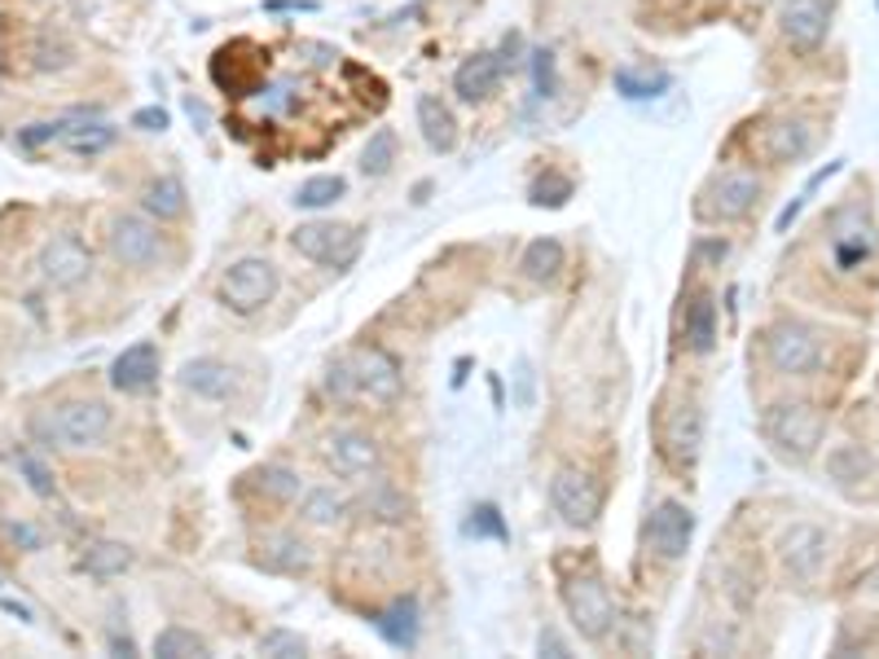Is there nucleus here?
I'll return each instance as SVG.
<instances>
[{
	"instance_id": "obj_1",
	"label": "nucleus",
	"mask_w": 879,
	"mask_h": 659,
	"mask_svg": "<svg viewBox=\"0 0 879 659\" xmlns=\"http://www.w3.org/2000/svg\"><path fill=\"white\" fill-rule=\"evenodd\" d=\"M111 423L115 414L102 401H62L32 418V436L54 449H93L111 436Z\"/></svg>"
},
{
	"instance_id": "obj_2",
	"label": "nucleus",
	"mask_w": 879,
	"mask_h": 659,
	"mask_svg": "<svg viewBox=\"0 0 879 659\" xmlns=\"http://www.w3.org/2000/svg\"><path fill=\"white\" fill-rule=\"evenodd\" d=\"M563 611L585 641H603L616 628V602H612L603 576H594V571L563 580Z\"/></svg>"
},
{
	"instance_id": "obj_3",
	"label": "nucleus",
	"mask_w": 879,
	"mask_h": 659,
	"mask_svg": "<svg viewBox=\"0 0 879 659\" xmlns=\"http://www.w3.org/2000/svg\"><path fill=\"white\" fill-rule=\"evenodd\" d=\"M277 286H281L277 264L264 259V255H246V259H233L224 268V277H220V303L229 312H238V316H251V312H259V308L273 303Z\"/></svg>"
},
{
	"instance_id": "obj_4",
	"label": "nucleus",
	"mask_w": 879,
	"mask_h": 659,
	"mask_svg": "<svg viewBox=\"0 0 879 659\" xmlns=\"http://www.w3.org/2000/svg\"><path fill=\"white\" fill-rule=\"evenodd\" d=\"M290 246L322 268H352L361 259L366 233L357 224H339V220H309L290 233Z\"/></svg>"
},
{
	"instance_id": "obj_5",
	"label": "nucleus",
	"mask_w": 879,
	"mask_h": 659,
	"mask_svg": "<svg viewBox=\"0 0 879 659\" xmlns=\"http://www.w3.org/2000/svg\"><path fill=\"white\" fill-rule=\"evenodd\" d=\"M550 506L567 528H590L603 515V484L580 466H558L550 479Z\"/></svg>"
},
{
	"instance_id": "obj_6",
	"label": "nucleus",
	"mask_w": 879,
	"mask_h": 659,
	"mask_svg": "<svg viewBox=\"0 0 879 659\" xmlns=\"http://www.w3.org/2000/svg\"><path fill=\"white\" fill-rule=\"evenodd\" d=\"M761 427H765V440L783 458H796V462L809 458L818 449V440H822V414L809 409V405H774Z\"/></svg>"
},
{
	"instance_id": "obj_7",
	"label": "nucleus",
	"mask_w": 879,
	"mask_h": 659,
	"mask_svg": "<svg viewBox=\"0 0 879 659\" xmlns=\"http://www.w3.org/2000/svg\"><path fill=\"white\" fill-rule=\"evenodd\" d=\"M111 255L124 268H154L163 259V233L154 224V216H137L124 211L111 220Z\"/></svg>"
},
{
	"instance_id": "obj_8",
	"label": "nucleus",
	"mask_w": 879,
	"mask_h": 659,
	"mask_svg": "<svg viewBox=\"0 0 879 659\" xmlns=\"http://www.w3.org/2000/svg\"><path fill=\"white\" fill-rule=\"evenodd\" d=\"M691 536H695V510L678 497L656 501V510L647 515V550L660 563H678L691 550Z\"/></svg>"
},
{
	"instance_id": "obj_9",
	"label": "nucleus",
	"mask_w": 879,
	"mask_h": 659,
	"mask_svg": "<svg viewBox=\"0 0 879 659\" xmlns=\"http://www.w3.org/2000/svg\"><path fill=\"white\" fill-rule=\"evenodd\" d=\"M765 357H770V366L778 374L796 379V374H809L822 361V344H818V335L809 325L778 321V325H770V335H765Z\"/></svg>"
},
{
	"instance_id": "obj_10",
	"label": "nucleus",
	"mask_w": 879,
	"mask_h": 659,
	"mask_svg": "<svg viewBox=\"0 0 879 659\" xmlns=\"http://www.w3.org/2000/svg\"><path fill=\"white\" fill-rule=\"evenodd\" d=\"M326 462H331V471H335L339 479L361 484V479H370V475L383 466V449H379L374 436H366V431H357V427H339V431H331V440H326Z\"/></svg>"
},
{
	"instance_id": "obj_11",
	"label": "nucleus",
	"mask_w": 879,
	"mask_h": 659,
	"mask_svg": "<svg viewBox=\"0 0 879 659\" xmlns=\"http://www.w3.org/2000/svg\"><path fill=\"white\" fill-rule=\"evenodd\" d=\"M761 198V181L752 172H721L713 185L699 194V216L704 220H743Z\"/></svg>"
},
{
	"instance_id": "obj_12",
	"label": "nucleus",
	"mask_w": 879,
	"mask_h": 659,
	"mask_svg": "<svg viewBox=\"0 0 879 659\" xmlns=\"http://www.w3.org/2000/svg\"><path fill=\"white\" fill-rule=\"evenodd\" d=\"M93 273V251L84 246L80 233H54L41 251V277L54 290H76Z\"/></svg>"
},
{
	"instance_id": "obj_13",
	"label": "nucleus",
	"mask_w": 879,
	"mask_h": 659,
	"mask_svg": "<svg viewBox=\"0 0 879 659\" xmlns=\"http://www.w3.org/2000/svg\"><path fill=\"white\" fill-rule=\"evenodd\" d=\"M352 374H357V388L366 401H379V405H392L401 392H405V374L396 366V357L388 348H357L348 357Z\"/></svg>"
},
{
	"instance_id": "obj_14",
	"label": "nucleus",
	"mask_w": 879,
	"mask_h": 659,
	"mask_svg": "<svg viewBox=\"0 0 879 659\" xmlns=\"http://www.w3.org/2000/svg\"><path fill=\"white\" fill-rule=\"evenodd\" d=\"M831 14H835L831 0H787L783 14H778V32L791 49L813 54L831 32Z\"/></svg>"
},
{
	"instance_id": "obj_15",
	"label": "nucleus",
	"mask_w": 879,
	"mask_h": 659,
	"mask_svg": "<svg viewBox=\"0 0 879 659\" xmlns=\"http://www.w3.org/2000/svg\"><path fill=\"white\" fill-rule=\"evenodd\" d=\"M875 251V224L866 216V207L848 203L831 216V255L840 268H857L866 255Z\"/></svg>"
},
{
	"instance_id": "obj_16",
	"label": "nucleus",
	"mask_w": 879,
	"mask_h": 659,
	"mask_svg": "<svg viewBox=\"0 0 879 659\" xmlns=\"http://www.w3.org/2000/svg\"><path fill=\"white\" fill-rule=\"evenodd\" d=\"M778 558L787 567L791 580H813L822 558H826V532L813 523H796L783 541H778Z\"/></svg>"
},
{
	"instance_id": "obj_17",
	"label": "nucleus",
	"mask_w": 879,
	"mask_h": 659,
	"mask_svg": "<svg viewBox=\"0 0 879 659\" xmlns=\"http://www.w3.org/2000/svg\"><path fill=\"white\" fill-rule=\"evenodd\" d=\"M111 383H115V392H124V396L150 392V388L159 383V348H154L150 339L124 348V352L115 357V366H111Z\"/></svg>"
},
{
	"instance_id": "obj_18",
	"label": "nucleus",
	"mask_w": 879,
	"mask_h": 659,
	"mask_svg": "<svg viewBox=\"0 0 879 659\" xmlns=\"http://www.w3.org/2000/svg\"><path fill=\"white\" fill-rule=\"evenodd\" d=\"M699 444H704V414H699V405L695 401H682L673 414H669V427H664V449H669V458L686 471V466H695V458H699Z\"/></svg>"
},
{
	"instance_id": "obj_19",
	"label": "nucleus",
	"mask_w": 879,
	"mask_h": 659,
	"mask_svg": "<svg viewBox=\"0 0 879 659\" xmlns=\"http://www.w3.org/2000/svg\"><path fill=\"white\" fill-rule=\"evenodd\" d=\"M501 84V58L497 54H471L458 71H453V93L466 102V106H479L497 93Z\"/></svg>"
},
{
	"instance_id": "obj_20",
	"label": "nucleus",
	"mask_w": 879,
	"mask_h": 659,
	"mask_svg": "<svg viewBox=\"0 0 879 659\" xmlns=\"http://www.w3.org/2000/svg\"><path fill=\"white\" fill-rule=\"evenodd\" d=\"M181 388L203 401H224V396H233L238 374H233V366H224L216 357H194L181 366Z\"/></svg>"
},
{
	"instance_id": "obj_21",
	"label": "nucleus",
	"mask_w": 879,
	"mask_h": 659,
	"mask_svg": "<svg viewBox=\"0 0 879 659\" xmlns=\"http://www.w3.org/2000/svg\"><path fill=\"white\" fill-rule=\"evenodd\" d=\"M418 128H423V141L436 154H453L458 150V119L440 97H431V93L418 97Z\"/></svg>"
},
{
	"instance_id": "obj_22",
	"label": "nucleus",
	"mask_w": 879,
	"mask_h": 659,
	"mask_svg": "<svg viewBox=\"0 0 879 659\" xmlns=\"http://www.w3.org/2000/svg\"><path fill=\"white\" fill-rule=\"evenodd\" d=\"M813 141H818V132H813L809 119H783V124H774L765 132V154L774 163H800L813 150Z\"/></svg>"
},
{
	"instance_id": "obj_23",
	"label": "nucleus",
	"mask_w": 879,
	"mask_h": 659,
	"mask_svg": "<svg viewBox=\"0 0 879 659\" xmlns=\"http://www.w3.org/2000/svg\"><path fill=\"white\" fill-rule=\"evenodd\" d=\"M374 628L388 646L396 650H414L418 646V602L414 598H396L388 611L374 615Z\"/></svg>"
},
{
	"instance_id": "obj_24",
	"label": "nucleus",
	"mask_w": 879,
	"mask_h": 659,
	"mask_svg": "<svg viewBox=\"0 0 879 659\" xmlns=\"http://www.w3.org/2000/svg\"><path fill=\"white\" fill-rule=\"evenodd\" d=\"M300 519L309 528H339L348 519V497L331 484H317V488H304L300 493Z\"/></svg>"
},
{
	"instance_id": "obj_25",
	"label": "nucleus",
	"mask_w": 879,
	"mask_h": 659,
	"mask_svg": "<svg viewBox=\"0 0 879 659\" xmlns=\"http://www.w3.org/2000/svg\"><path fill=\"white\" fill-rule=\"evenodd\" d=\"M141 207H146V216H154L159 224H167V220H181V216L189 211L185 181H181V176H159V181H150V185H146V194H141Z\"/></svg>"
},
{
	"instance_id": "obj_26",
	"label": "nucleus",
	"mask_w": 879,
	"mask_h": 659,
	"mask_svg": "<svg viewBox=\"0 0 879 659\" xmlns=\"http://www.w3.org/2000/svg\"><path fill=\"white\" fill-rule=\"evenodd\" d=\"M115 137H119V128L115 124H102V119H62V146L71 150V154H102V150H111L115 146Z\"/></svg>"
},
{
	"instance_id": "obj_27",
	"label": "nucleus",
	"mask_w": 879,
	"mask_h": 659,
	"mask_svg": "<svg viewBox=\"0 0 879 659\" xmlns=\"http://www.w3.org/2000/svg\"><path fill=\"white\" fill-rule=\"evenodd\" d=\"M563 264H567V251H563V242L558 238H536V242H528V251H523V259H519V273L528 277V281H554L558 273H563Z\"/></svg>"
},
{
	"instance_id": "obj_28",
	"label": "nucleus",
	"mask_w": 879,
	"mask_h": 659,
	"mask_svg": "<svg viewBox=\"0 0 879 659\" xmlns=\"http://www.w3.org/2000/svg\"><path fill=\"white\" fill-rule=\"evenodd\" d=\"M264 563H268L273 571L300 576V571H313V550H309L300 536L281 532V536H268V541H264Z\"/></svg>"
},
{
	"instance_id": "obj_29",
	"label": "nucleus",
	"mask_w": 879,
	"mask_h": 659,
	"mask_svg": "<svg viewBox=\"0 0 879 659\" xmlns=\"http://www.w3.org/2000/svg\"><path fill=\"white\" fill-rule=\"evenodd\" d=\"M717 344V299L713 294H695V303L686 308V348L691 352H708Z\"/></svg>"
},
{
	"instance_id": "obj_30",
	"label": "nucleus",
	"mask_w": 879,
	"mask_h": 659,
	"mask_svg": "<svg viewBox=\"0 0 879 659\" xmlns=\"http://www.w3.org/2000/svg\"><path fill=\"white\" fill-rule=\"evenodd\" d=\"M80 567H84L89 576H97V580H111V576H124V571L132 567V550H128L124 541H97V545L84 550Z\"/></svg>"
},
{
	"instance_id": "obj_31",
	"label": "nucleus",
	"mask_w": 879,
	"mask_h": 659,
	"mask_svg": "<svg viewBox=\"0 0 879 659\" xmlns=\"http://www.w3.org/2000/svg\"><path fill=\"white\" fill-rule=\"evenodd\" d=\"M32 58H36V71H54V76L76 67V49H71V41L62 32H41L36 45H32Z\"/></svg>"
},
{
	"instance_id": "obj_32",
	"label": "nucleus",
	"mask_w": 879,
	"mask_h": 659,
	"mask_svg": "<svg viewBox=\"0 0 879 659\" xmlns=\"http://www.w3.org/2000/svg\"><path fill=\"white\" fill-rule=\"evenodd\" d=\"M870 471H875V462H870V453H866V449H857V444H840V449H831V453H826V475H831V479H840V484L866 479Z\"/></svg>"
},
{
	"instance_id": "obj_33",
	"label": "nucleus",
	"mask_w": 879,
	"mask_h": 659,
	"mask_svg": "<svg viewBox=\"0 0 879 659\" xmlns=\"http://www.w3.org/2000/svg\"><path fill=\"white\" fill-rule=\"evenodd\" d=\"M255 488L268 497V501H281V506H290V501H300V493H304V479L290 471V466H264L259 475H255Z\"/></svg>"
},
{
	"instance_id": "obj_34",
	"label": "nucleus",
	"mask_w": 879,
	"mask_h": 659,
	"mask_svg": "<svg viewBox=\"0 0 879 659\" xmlns=\"http://www.w3.org/2000/svg\"><path fill=\"white\" fill-rule=\"evenodd\" d=\"M344 194H348V181H344V176H313V181H304V185L296 189V207L322 211V207H335Z\"/></svg>"
},
{
	"instance_id": "obj_35",
	"label": "nucleus",
	"mask_w": 879,
	"mask_h": 659,
	"mask_svg": "<svg viewBox=\"0 0 879 659\" xmlns=\"http://www.w3.org/2000/svg\"><path fill=\"white\" fill-rule=\"evenodd\" d=\"M154 655H163V659H189V655H211V646H207V637H198L194 628L172 624V628H163V633L154 637Z\"/></svg>"
},
{
	"instance_id": "obj_36",
	"label": "nucleus",
	"mask_w": 879,
	"mask_h": 659,
	"mask_svg": "<svg viewBox=\"0 0 879 659\" xmlns=\"http://www.w3.org/2000/svg\"><path fill=\"white\" fill-rule=\"evenodd\" d=\"M392 163H396V132H392V128H379V132L370 137V146L361 150V172H366V176H388Z\"/></svg>"
},
{
	"instance_id": "obj_37",
	"label": "nucleus",
	"mask_w": 879,
	"mask_h": 659,
	"mask_svg": "<svg viewBox=\"0 0 879 659\" xmlns=\"http://www.w3.org/2000/svg\"><path fill=\"white\" fill-rule=\"evenodd\" d=\"M673 80L664 76V71H656V76H638V71H616V89L629 97V102H643V97H660L664 89H669Z\"/></svg>"
},
{
	"instance_id": "obj_38",
	"label": "nucleus",
	"mask_w": 879,
	"mask_h": 659,
	"mask_svg": "<svg viewBox=\"0 0 879 659\" xmlns=\"http://www.w3.org/2000/svg\"><path fill=\"white\" fill-rule=\"evenodd\" d=\"M567 198H571V176H563V172L536 176V185H532V203L536 207H563Z\"/></svg>"
},
{
	"instance_id": "obj_39",
	"label": "nucleus",
	"mask_w": 879,
	"mask_h": 659,
	"mask_svg": "<svg viewBox=\"0 0 879 659\" xmlns=\"http://www.w3.org/2000/svg\"><path fill=\"white\" fill-rule=\"evenodd\" d=\"M366 506H370V515H374V519H388V523H401V519H405V510H409V501H405V497H401L392 484H379V488H374V497H370Z\"/></svg>"
},
{
	"instance_id": "obj_40",
	"label": "nucleus",
	"mask_w": 879,
	"mask_h": 659,
	"mask_svg": "<svg viewBox=\"0 0 879 659\" xmlns=\"http://www.w3.org/2000/svg\"><path fill=\"white\" fill-rule=\"evenodd\" d=\"M326 392H331L335 401H344V405H348V401H361V388H357V374H352L348 357L326 370Z\"/></svg>"
},
{
	"instance_id": "obj_41",
	"label": "nucleus",
	"mask_w": 879,
	"mask_h": 659,
	"mask_svg": "<svg viewBox=\"0 0 879 659\" xmlns=\"http://www.w3.org/2000/svg\"><path fill=\"white\" fill-rule=\"evenodd\" d=\"M532 84H536V97H558V71H554V54L550 49H536L532 54Z\"/></svg>"
},
{
	"instance_id": "obj_42",
	"label": "nucleus",
	"mask_w": 879,
	"mask_h": 659,
	"mask_svg": "<svg viewBox=\"0 0 879 659\" xmlns=\"http://www.w3.org/2000/svg\"><path fill=\"white\" fill-rule=\"evenodd\" d=\"M54 141H62V119L27 124V128L19 132V146H23V150H41V146H54Z\"/></svg>"
},
{
	"instance_id": "obj_43",
	"label": "nucleus",
	"mask_w": 879,
	"mask_h": 659,
	"mask_svg": "<svg viewBox=\"0 0 879 659\" xmlns=\"http://www.w3.org/2000/svg\"><path fill=\"white\" fill-rule=\"evenodd\" d=\"M259 650L264 655H304V637H296V633H268V637H259Z\"/></svg>"
},
{
	"instance_id": "obj_44",
	"label": "nucleus",
	"mask_w": 879,
	"mask_h": 659,
	"mask_svg": "<svg viewBox=\"0 0 879 659\" xmlns=\"http://www.w3.org/2000/svg\"><path fill=\"white\" fill-rule=\"evenodd\" d=\"M19 466H23L27 484H32V488H36L41 497H49V493H54V484H49V471H45V466H41V462H36L32 453H19Z\"/></svg>"
},
{
	"instance_id": "obj_45",
	"label": "nucleus",
	"mask_w": 879,
	"mask_h": 659,
	"mask_svg": "<svg viewBox=\"0 0 879 659\" xmlns=\"http://www.w3.org/2000/svg\"><path fill=\"white\" fill-rule=\"evenodd\" d=\"M5 536L14 545H23V550H41V532L32 523H5Z\"/></svg>"
},
{
	"instance_id": "obj_46",
	"label": "nucleus",
	"mask_w": 879,
	"mask_h": 659,
	"mask_svg": "<svg viewBox=\"0 0 879 659\" xmlns=\"http://www.w3.org/2000/svg\"><path fill=\"white\" fill-rule=\"evenodd\" d=\"M475 515H479V519H471V532H493V536H506V532H501V519H497V510H493V506H479Z\"/></svg>"
},
{
	"instance_id": "obj_47",
	"label": "nucleus",
	"mask_w": 879,
	"mask_h": 659,
	"mask_svg": "<svg viewBox=\"0 0 879 659\" xmlns=\"http://www.w3.org/2000/svg\"><path fill=\"white\" fill-rule=\"evenodd\" d=\"M132 124L146 128V132H163V128H167V115H163V111H137Z\"/></svg>"
},
{
	"instance_id": "obj_48",
	"label": "nucleus",
	"mask_w": 879,
	"mask_h": 659,
	"mask_svg": "<svg viewBox=\"0 0 879 659\" xmlns=\"http://www.w3.org/2000/svg\"><path fill=\"white\" fill-rule=\"evenodd\" d=\"M536 650H541V655H545V650H550V655H571V650H567V641H563V637H558V633H541V641H536Z\"/></svg>"
}]
</instances>
